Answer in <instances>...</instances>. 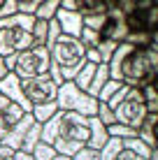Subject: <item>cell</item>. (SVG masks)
I'll return each mask as SVG.
<instances>
[{
	"instance_id": "obj_1",
	"label": "cell",
	"mask_w": 158,
	"mask_h": 160,
	"mask_svg": "<svg viewBox=\"0 0 158 160\" xmlns=\"http://www.w3.org/2000/svg\"><path fill=\"white\" fill-rule=\"evenodd\" d=\"M110 79H116L126 86L142 88L149 81H156L158 72V47L151 42L149 47H135L128 42H119L112 58L107 60Z\"/></svg>"
},
{
	"instance_id": "obj_2",
	"label": "cell",
	"mask_w": 158,
	"mask_h": 160,
	"mask_svg": "<svg viewBox=\"0 0 158 160\" xmlns=\"http://www.w3.org/2000/svg\"><path fill=\"white\" fill-rule=\"evenodd\" d=\"M91 139V121L89 116L70 109H58L49 121L42 123L40 142H47L56 148V153L72 158L81 146Z\"/></svg>"
},
{
	"instance_id": "obj_3",
	"label": "cell",
	"mask_w": 158,
	"mask_h": 160,
	"mask_svg": "<svg viewBox=\"0 0 158 160\" xmlns=\"http://www.w3.org/2000/svg\"><path fill=\"white\" fill-rule=\"evenodd\" d=\"M47 49H49V58H51L49 74L58 86L63 81H72L74 74L79 72V68L86 63V56H84L86 47L81 44L79 37L61 32L56 40H51L47 44Z\"/></svg>"
},
{
	"instance_id": "obj_4",
	"label": "cell",
	"mask_w": 158,
	"mask_h": 160,
	"mask_svg": "<svg viewBox=\"0 0 158 160\" xmlns=\"http://www.w3.org/2000/svg\"><path fill=\"white\" fill-rule=\"evenodd\" d=\"M33 23L35 14L14 12L0 19V56H14L33 47Z\"/></svg>"
},
{
	"instance_id": "obj_5",
	"label": "cell",
	"mask_w": 158,
	"mask_h": 160,
	"mask_svg": "<svg viewBox=\"0 0 158 160\" xmlns=\"http://www.w3.org/2000/svg\"><path fill=\"white\" fill-rule=\"evenodd\" d=\"M107 104L112 107L114 116H116L119 123L123 125H130V128L137 130L142 125L146 112V104H144V98H142V91L137 86H126L121 84L116 91L112 93V98L107 100Z\"/></svg>"
},
{
	"instance_id": "obj_6",
	"label": "cell",
	"mask_w": 158,
	"mask_h": 160,
	"mask_svg": "<svg viewBox=\"0 0 158 160\" xmlns=\"http://www.w3.org/2000/svg\"><path fill=\"white\" fill-rule=\"evenodd\" d=\"M51 68V58H49V49L47 47H33L23 49V51L12 56V72L19 79H28V77H37L44 74Z\"/></svg>"
},
{
	"instance_id": "obj_7",
	"label": "cell",
	"mask_w": 158,
	"mask_h": 160,
	"mask_svg": "<svg viewBox=\"0 0 158 160\" xmlns=\"http://www.w3.org/2000/svg\"><path fill=\"white\" fill-rule=\"evenodd\" d=\"M58 109H70V112H79L84 116H95L98 112V100L93 95H89L86 91L74 86V81H63L58 86V95H56Z\"/></svg>"
},
{
	"instance_id": "obj_8",
	"label": "cell",
	"mask_w": 158,
	"mask_h": 160,
	"mask_svg": "<svg viewBox=\"0 0 158 160\" xmlns=\"http://www.w3.org/2000/svg\"><path fill=\"white\" fill-rule=\"evenodd\" d=\"M21 88H23V95H26V100L30 102V107L56 102V95H58V84L51 79L49 72L21 79Z\"/></svg>"
},
{
	"instance_id": "obj_9",
	"label": "cell",
	"mask_w": 158,
	"mask_h": 160,
	"mask_svg": "<svg viewBox=\"0 0 158 160\" xmlns=\"http://www.w3.org/2000/svg\"><path fill=\"white\" fill-rule=\"evenodd\" d=\"M23 114H26V109L21 104H16L14 100H9L7 95L0 93V128L5 130V135H7L9 128H14L23 118Z\"/></svg>"
},
{
	"instance_id": "obj_10",
	"label": "cell",
	"mask_w": 158,
	"mask_h": 160,
	"mask_svg": "<svg viewBox=\"0 0 158 160\" xmlns=\"http://www.w3.org/2000/svg\"><path fill=\"white\" fill-rule=\"evenodd\" d=\"M0 93L3 95H7L9 100H14L16 104H21V107L26 109V112H30V102L26 100V95H23V88H21V79L16 77L14 72H7L0 79Z\"/></svg>"
},
{
	"instance_id": "obj_11",
	"label": "cell",
	"mask_w": 158,
	"mask_h": 160,
	"mask_svg": "<svg viewBox=\"0 0 158 160\" xmlns=\"http://www.w3.org/2000/svg\"><path fill=\"white\" fill-rule=\"evenodd\" d=\"M33 114L30 112H26L23 114V118L19 121V123L14 125V128H9L7 130V135L3 137V142H0V144H5V146H9V148H14V151H19L21 148V142H23V135H26V130L30 128L33 125Z\"/></svg>"
},
{
	"instance_id": "obj_12",
	"label": "cell",
	"mask_w": 158,
	"mask_h": 160,
	"mask_svg": "<svg viewBox=\"0 0 158 160\" xmlns=\"http://www.w3.org/2000/svg\"><path fill=\"white\" fill-rule=\"evenodd\" d=\"M54 19L58 21V26H61V32H65V35L79 37L81 28H84V23H81V14L74 12V9H58Z\"/></svg>"
},
{
	"instance_id": "obj_13",
	"label": "cell",
	"mask_w": 158,
	"mask_h": 160,
	"mask_svg": "<svg viewBox=\"0 0 158 160\" xmlns=\"http://www.w3.org/2000/svg\"><path fill=\"white\" fill-rule=\"evenodd\" d=\"M128 32L130 30L126 26V16H123V19H110V16H107V23L102 26L100 35L107 37V40H114V42H123Z\"/></svg>"
},
{
	"instance_id": "obj_14",
	"label": "cell",
	"mask_w": 158,
	"mask_h": 160,
	"mask_svg": "<svg viewBox=\"0 0 158 160\" xmlns=\"http://www.w3.org/2000/svg\"><path fill=\"white\" fill-rule=\"evenodd\" d=\"M156 118H158V112L156 114H146L142 125L137 128V137L151 148H156Z\"/></svg>"
},
{
	"instance_id": "obj_15",
	"label": "cell",
	"mask_w": 158,
	"mask_h": 160,
	"mask_svg": "<svg viewBox=\"0 0 158 160\" xmlns=\"http://www.w3.org/2000/svg\"><path fill=\"white\" fill-rule=\"evenodd\" d=\"M89 121H91V139H89V144H86V146L102 148V144L110 139V135H107V125L102 123L98 116H89Z\"/></svg>"
},
{
	"instance_id": "obj_16",
	"label": "cell",
	"mask_w": 158,
	"mask_h": 160,
	"mask_svg": "<svg viewBox=\"0 0 158 160\" xmlns=\"http://www.w3.org/2000/svg\"><path fill=\"white\" fill-rule=\"evenodd\" d=\"M110 79V68H107V63H100L95 65V72H93V79H91V86H89V95H93L98 100V93H100V88L105 86V81Z\"/></svg>"
},
{
	"instance_id": "obj_17",
	"label": "cell",
	"mask_w": 158,
	"mask_h": 160,
	"mask_svg": "<svg viewBox=\"0 0 158 160\" xmlns=\"http://www.w3.org/2000/svg\"><path fill=\"white\" fill-rule=\"evenodd\" d=\"M40 135H42V123L33 121V125H30L28 130H26V135H23V142H21V148H19V151L30 153L33 148H35V144L40 142Z\"/></svg>"
},
{
	"instance_id": "obj_18",
	"label": "cell",
	"mask_w": 158,
	"mask_h": 160,
	"mask_svg": "<svg viewBox=\"0 0 158 160\" xmlns=\"http://www.w3.org/2000/svg\"><path fill=\"white\" fill-rule=\"evenodd\" d=\"M93 72H95V65L86 60V63L79 68V72L74 74V79H72V81H74V86H77V88H81V91H89L91 79H93Z\"/></svg>"
},
{
	"instance_id": "obj_19",
	"label": "cell",
	"mask_w": 158,
	"mask_h": 160,
	"mask_svg": "<svg viewBox=\"0 0 158 160\" xmlns=\"http://www.w3.org/2000/svg\"><path fill=\"white\" fill-rule=\"evenodd\" d=\"M74 9H77L79 14L107 12V0H74Z\"/></svg>"
},
{
	"instance_id": "obj_20",
	"label": "cell",
	"mask_w": 158,
	"mask_h": 160,
	"mask_svg": "<svg viewBox=\"0 0 158 160\" xmlns=\"http://www.w3.org/2000/svg\"><path fill=\"white\" fill-rule=\"evenodd\" d=\"M49 21L35 19V23H33V42H35L37 47H47V42H49Z\"/></svg>"
},
{
	"instance_id": "obj_21",
	"label": "cell",
	"mask_w": 158,
	"mask_h": 160,
	"mask_svg": "<svg viewBox=\"0 0 158 160\" xmlns=\"http://www.w3.org/2000/svg\"><path fill=\"white\" fill-rule=\"evenodd\" d=\"M140 91H142V98H144V104H146V112H149V114H156V112H158V93H156V84H154V81H149V84H144Z\"/></svg>"
},
{
	"instance_id": "obj_22",
	"label": "cell",
	"mask_w": 158,
	"mask_h": 160,
	"mask_svg": "<svg viewBox=\"0 0 158 160\" xmlns=\"http://www.w3.org/2000/svg\"><path fill=\"white\" fill-rule=\"evenodd\" d=\"M58 112V104L56 102H47V104H35V107L30 109L33 118L37 121V123H44V121H49L54 116V114Z\"/></svg>"
},
{
	"instance_id": "obj_23",
	"label": "cell",
	"mask_w": 158,
	"mask_h": 160,
	"mask_svg": "<svg viewBox=\"0 0 158 160\" xmlns=\"http://www.w3.org/2000/svg\"><path fill=\"white\" fill-rule=\"evenodd\" d=\"M61 9V0H42L40 2V7L35 9V19H54L56 16V12Z\"/></svg>"
},
{
	"instance_id": "obj_24",
	"label": "cell",
	"mask_w": 158,
	"mask_h": 160,
	"mask_svg": "<svg viewBox=\"0 0 158 160\" xmlns=\"http://www.w3.org/2000/svg\"><path fill=\"white\" fill-rule=\"evenodd\" d=\"M123 42L135 44V47H149L151 42H156V32H149V30H135V32H128Z\"/></svg>"
},
{
	"instance_id": "obj_25",
	"label": "cell",
	"mask_w": 158,
	"mask_h": 160,
	"mask_svg": "<svg viewBox=\"0 0 158 160\" xmlns=\"http://www.w3.org/2000/svg\"><path fill=\"white\" fill-rule=\"evenodd\" d=\"M123 146H128L130 151H135L137 156H142V158H151L154 153H158L156 148H151V146H146L140 137H130V139H123Z\"/></svg>"
},
{
	"instance_id": "obj_26",
	"label": "cell",
	"mask_w": 158,
	"mask_h": 160,
	"mask_svg": "<svg viewBox=\"0 0 158 160\" xmlns=\"http://www.w3.org/2000/svg\"><path fill=\"white\" fill-rule=\"evenodd\" d=\"M107 135H110V137H119V139H130V137H137V130L116 121V123L107 125Z\"/></svg>"
},
{
	"instance_id": "obj_27",
	"label": "cell",
	"mask_w": 158,
	"mask_h": 160,
	"mask_svg": "<svg viewBox=\"0 0 158 160\" xmlns=\"http://www.w3.org/2000/svg\"><path fill=\"white\" fill-rule=\"evenodd\" d=\"M121 146H123V139H119V137H110V139L102 144V148H100V160H112L119 151H121Z\"/></svg>"
},
{
	"instance_id": "obj_28",
	"label": "cell",
	"mask_w": 158,
	"mask_h": 160,
	"mask_svg": "<svg viewBox=\"0 0 158 160\" xmlns=\"http://www.w3.org/2000/svg\"><path fill=\"white\" fill-rule=\"evenodd\" d=\"M81 23L86 26V28H93L100 32L102 26L107 23V12H98V14H81Z\"/></svg>"
},
{
	"instance_id": "obj_29",
	"label": "cell",
	"mask_w": 158,
	"mask_h": 160,
	"mask_svg": "<svg viewBox=\"0 0 158 160\" xmlns=\"http://www.w3.org/2000/svg\"><path fill=\"white\" fill-rule=\"evenodd\" d=\"M33 160H54V156H56V148H54L51 144H47V142H37L35 148L30 151Z\"/></svg>"
},
{
	"instance_id": "obj_30",
	"label": "cell",
	"mask_w": 158,
	"mask_h": 160,
	"mask_svg": "<svg viewBox=\"0 0 158 160\" xmlns=\"http://www.w3.org/2000/svg\"><path fill=\"white\" fill-rule=\"evenodd\" d=\"M126 26L130 32L135 30H146V23H144V9H135L133 14L126 16Z\"/></svg>"
},
{
	"instance_id": "obj_31",
	"label": "cell",
	"mask_w": 158,
	"mask_h": 160,
	"mask_svg": "<svg viewBox=\"0 0 158 160\" xmlns=\"http://www.w3.org/2000/svg\"><path fill=\"white\" fill-rule=\"evenodd\" d=\"M79 40H81V44H84L86 49H91V47H98V42L102 40V35L98 30H93V28H81V32H79Z\"/></svg>"
},
{
	"instance_id": "obj_32",
	"label": "cell",
	"mask_w": 158,
	"mask_h": 160,
	"mask_svg": "<svg viewBox=\"0 0 158 160\" xmlns=\"http://www.w3.org/2000/svg\"><path fill=\"white\" fill-rule=\"evenodd\" d=\"M119 47V42H114V40H107V37H102L100 42H98V53H100V58H102V63H107V60L112 58V53H114V49Z\"/></svg>"
},
{
	"instance_id": "obj_33",
	"label": "cell",
	"mask_w": 158,
	"mask_h": 160,
	"mask_svg": "<svg viewBox=\"0 0 158 160\" xmlns=\"http://www.w3.org/2000/svg\"><path fill=\"white\" fill-rule=\"evenodd\" d=\"M144 23H146V30L149 32H156V28H158V7H156V2H151L149 7H144Z\"/></svg>"
},
{
	"instance_id": "obj_34",
	"label": "cell",
	"mask_w": 158,
	"mask_h": 160,
	"mask_svg": "<svg viewBox=\"0 0 158 160\" xmlns=\"http://www.w3.org/2000/svg\"><path fill=\"white\" fill-rule=\"evenodd\" d=\"M95 116L100 118L105 125H112V123H116V116H114L112 107H110L107 102H100V100H98V112H95Z\"/></svg>"
},
{
	"instance_id": "obj_35",
	"label": "cell",
	"mask_w": 158,
	"mask_h": 160,
	"mask_svg": "<svg viewBox=\"0 0 158 160\" xmlns=\"http://www.w3.org/2000/svg\"><path fill=\"white\" fill-rule=\"evenodd\" d=\"M72 160H100V148H93V146H81L79 151L72 156Z\"/></svg>"
},
{
	"instance_id": "obj_36",
	"label": "cell",
	"mask_w": 158,
	"mask_h": 160,
	"mask_svg": "<svg viewBox=\"0 0 158 160\" xmlns=\"http://www.w3.org/2000/svg\"><path fill=\"white\" fill-rule=\"evenodd\" d=\"M112 160H158V153H154L151 158H142V156H137L135 151H130L128 146H121V151H119Z\"/></svg>"
},
{
	"instance_id": "obj_37",
	"label": "cell",
	"mask_w": 158,
	"mask_h": 160,
	"mask_svg": "<svg viewBox=\"0 0 158 160\" xmlns=\"http://www.w3.org/2000/svg\"><path fill=\"white\" fill-rule=\"evenodd\" d=\"M119 86H121V81H116V79H107V81H105V86H102V88H100V93H98V100H100V102H107V100L112 98V93L116 91Z\"/></svg>"
},
{
	"instance_id": "obj_38",
	"label": "cell",
	"mask_w": 158,
	"mask_h": 160,
	"mask_svg": "<svg viewBox=\"0 0 158 160\" xmlns=\"http://www.w3.org/2000/svg\"><path fill=\"white\" fill-rule=\"evenodd\" d=\"M114 7L123 16H128V14H133L135 9H140V0H114Z\"/></svg>"
},
{
	"instance_id": "obj_39",
	"label": "cell",
	"mask_w": 158,
	"mask_h": 160,
	"mask_svg": "<svg viewBox=\"0 0 158 160\" xmlns=\"http://www.w3.org/2000/svg\"><path fill=\"white\" fill-rule=\"evenodd\" d=\"M16 2V12L21 14H35V9L40 7L42 0H14Z\"/></svg>"
},
{
	"instance_id": "obj_40",
	"label": "cell",
	"mask_w": 158,
	"mask_h": 160,
	"mask_svg": "<svg viewBox=\"0 0 158 160\" xmlns=\"http://www.w3.org/2000/svg\"><path fill=\"white\" fill-rule=\"evenodd\" d=\"M14 12H16V2L14 0H0V19L14 14Z\"/></svg>"
},
{
	"instance_id": "obj_41",
	"label": "cell",
	"mask_w": 158,
	"mask_h": 160,
	"mask_svg": "<svg viewBox=\"0 0 158 160\" xmlns=\"http://www.w3.org/2000/svg\"><path fill=\"white\" fill-rule=\"evenodd\" d=\"M86 60H89V63H93V65H100L102 63V58H100V53H98V49L95 47H91V49H86Z\"/></svg>"
},
{
	"instance_id": "obj_42",
	"label": "cell",
	"mask_w": 158,
	"mask_h": 160,
	"mask_svg": "<svg viewBox=\"0 0 158 160\" xmlns=\"http://www.w3.org/2000/svg\"><path fill=\"white\" fill-rule=\"evenodd\" d=\"M0 160H16V151L5 144H0Z\"/></svg>"
},
{
	"instance_id": "obj_43",
	"label": "cell",
	"mask_w": 158,
	"mask_h": 160,
	"mask_svg": "<svg viewBox=\"0 0 158 160\" xmlns=\"http://www.w3.org/2000/svg\"><path fill=\"white\" fill-rule=\"evenodd\" d=\"M61 9H74V0H61Z\"/></svg>"
},
{
	"instance_id": "obj_44",
	"label": "cell",
	"mask_w": 158,
	"mask_h": 160,
	"mask_svg": "<svg viewBox=\"0 0 158 160\" xmlns=\"http://www.w3.org/2000/svg\"><path fill=\"white\" fill-rule=\"evenodd\" d=\"M7 72H9V70H7V65H5V56H0V79H3Z\"/></svg>"
},
{
	"instance_id": "obj_45",
	"label": "cell",
	"mask_w": 158,
	"mask_h": 160,
	"mask_svg": "<svg viewBox=\"0 0 158 160\" xmlns=\"http://www.w3.org/2000/svg\"><path fill=\"white\" fill-rule=\"evenodd\" d=\"M16 160H33V156L26 151H16Z\"/></svg>"
},
{
	"instance_id": "obj_46",
	"label": "cell",
	"mask_w": 158,
	"mask_h": 160,
	"mask_svg": "<svg viewBox=\"0 0 158 160\" xmlns=\"http://www.w3.org/2000/svg\"><path fill=\"white\" fill-rule=\"evenodd\" d=\"M154 2V0H140V9H144V7H149V5Z\"/></svg>"
},
{
	"instance_id": "obj_47",
	"label": "cell",
	"mask_w": 158,
	"mask_h": 160,
	"mask_svg": "<svg viewBox=\"0 0 158 160\" xmlns=\"http://www.w3.org/2000/svg\"><path fill=\"white\" fill-rule=\"evenodd\" d=\"M54 160H72V158H70V156H63V153H56Z\"/></svg>"
}]
</instances>
